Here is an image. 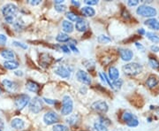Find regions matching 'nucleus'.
I'll return each instance as SVG.
<instances>
[{"label": "nucleus", "instance_id": "obj_1", "mask_svg": "<svg viewBox=\"0 0 159 131\" xmlns=\"http://www.w3.org/2000/svg\"><path fill=\"white\" fill-rule=\"evenodd\" d=\"M136 13L141 15V16H143V17H155L157 15V10L154 8V7H151V6H149V5H140L138 8H137V11Z\"/></svg>", "mask_w": 159, "mask_h": 131}, {"label": "nucleus", "instance_id": "obj_2", "mask_svg": "<svg viewBox=\"0 0 159 131\" xmlns=\"http://www.w3.org/2000/svg\"><path fill=\"white\" fill-rule=\"evenodd\" d=\"M123 70L125 74L128 75H136L142 71V67L138 63H129L124 66Z\"/></svg>", "mask_w": 159, "mask_h": 131}, {"label": "nucleus", "instance_id": "obj_3", "mask_svg": "<svg viewBox=\"0 0 159 131\" xmlns=\"http://www.w3.org/2000/svg\"><path fill=\"white\" fill-rule=\"evenodd\" d=\"M72 100L69 96H65L62 100V109L61 114L63 115H69L72 111Z\"/></svg>", "mask_w": 159, "mask_h": 131}, {"label": "nucleus", "instance_id": "obj_4", "mask_svg": "<svg viewBox=\"0 0 159 131\" xmlns=\"http://www.w3.org/2000/svg\"><path fill=\"white\" fill-rule=\"evenodd\" d=\"M29 102H30V98H29V96H27V95H26V94L19 95V96L15 98V100H14L15 106L17 107L19 110H22Z\"/></svg>", "mask_w": 159, "mask_h": 131}, {"label": "nucleus", "instance_id": "obj_5", "mask_svg": "<svg viewBox=\"0 0 159 131\" xmlns=\"http://www.w3.org/2000/svg\"><path fill=\"white\" fill-rule=\"evenodd\" d=\"M17 6L12 4H8L2 9V13L5 15V17H13L17 13Z\"/></svg>", "mask_w": 159, "mask_h": 131}, {"label": "nucleus", "instance_id": "obj_6", "mask_svg": "<svg viewBox=\"0 0 159 131\" xmlns=\"http://www.w3.org/2000/svg\"><path fill=\"white\" fill-rule=\"evenodd\" d=\"M30 110L35 113L38 114L42 109H43V103L42 100L38 97H34L31 101H30V105H29Z\"/></svg>", "mask_w": 159, "mask_h": 131}, {"label": "nucleus", "instance_id": "obj_7", "mask_svg": "<svg viewBox=\"0 0 159 131\" xmlns=\"http://www.w3.org/2000/svg\"><path fill=\"white\" fill-rule=\"evenodd\" d=\"M92 109L99 114H105L108 111V105L104 101H97L91 105Z\"/></svg>", "mask_w": 159, "mask_h": 131}, {"label": "nucleus", "instance_id": "obj_8", "mask_svg": "<svg viewBox=\"0 0 159 131\" xmlns=\"http://www.w3.org/2000/svg\"><path fill=\"white\" fill-rule=\"evenodd\" d=\"M58 120H59L58 115L54 112H48V113L44 114V122L47 125H51V124L58 122Z\"/></svg>", "mask_w": 159, "mask_h": 131}, {"label": "nucleus", "instance_id": "obj_9", "mask_svg": "<svg viewBox=\"0 0 159 131\" xmlns=\"http://www.w3.org/2000/svg\"><path fill=\"white\" fill-rule=\"evenodd\" d=\"M76 77L79 80L80 82L84 84H90L91 83V78L88 74L83 71V70H79L76 74Z\"/></svg>", "mask_w": 159, "mask_h": 131}, {"label": "nucleus", "instance_id": "obj_10", "mask_svg": "<svg viewBox=\"0 0 159 131\" xmlns=\"http://www.w3.org/2000/svg\"><path fill=\"white\" fill-rule=\"evenodd\" d=\"M55 73L58 75H59L60 77H63V78H68V77H70V72L68 71V69L65 67H64V66H62V65H59V66H57L56 67H55Z\"/></svg>", "mask_w": 159, "mask_h": 131}, {"label": "nucleus", "instance_id": "obj_11", "mask_svg": "<svg viewBox=\"0 0 159 131\" xmlns=\"http://www.w3.org/2000/svg\"><path fill=\"white\" fill-rule=\"evenodd\" d=\"M119 53H120V57L121 59L125 60V61H129L131 60L133 57V53L132 51L128 50V49H120L119 50Z\"/></svg>", "mask_w": 159, "mask_h": 131}, {"label": "nucleus", "instance_id": "obj_12", "mask_svg": "<svg viewBox=\"0 0 159 131\" xmlns=\"http://www.w3.org/2000/svg\"><path fill=\"white\" fill-rule=\"evenodd\" d=\"M75 27L76 29L80 31V32H84L86 31V29L88 28V24H87V21L84 20L83 19H80L76 21V24H75Z\"/></svg>", "mask_w": 159, "mask_h": 131}, {"label": "nucleus", "instance_id": "obj_13", "mask_svg": "<svg viewBox=\"0 0 159 131\" xmlns=\"http://www.w3.org/2000/svg\"><path fill=\"white\" fill-rule=\"evenodd\" d=\"M11 126L15 129H21L24 128L25 126V123H24V121L19 119V118H15L13 119L12 122H11Z\"/></svg>", "mask_w": 159, "mask_h": 131}, {"label": "nucleus", "instance_id": "obj_14", "mask_svg": "<svg viewBox=\"0 0 159 131\" xmlns=\"http://www.w3.org/2000/svg\"><path fill=\"white\" fill-rule=\"evenodd\" d=\"M145 25L150 27L151 29H155V30H159V21L157 20L151 18L145 21Z\"/></svg>", "mask_w": 159, "mask_h": 131}, {"label": "nucleus", "instance_id": "obj_15", "mask_svg": "<svg viewBox=\"0 0 159 131\" xmlns=\"http://www.w3.org/2000/svg\"><path fill=\"white\" fill-rule=\"evenodd\" d=\"M3 85L5 86V88L8 90V91H14L16 89H17V84L12 81H9V80H6L5 79L3 82H2Z\"/></svg>", "mask_w": 159, "mask_h": 131}, {"label": "nucleus", "instance_id": "obj_16", "mask_svg": "<svg viewBox=\"0 0 159 131\" xmlns=\"http://www.w3.org/2000/svg\"><path fill=\"white\" fill-rule=\"evenodd\" d=\"M109 76H110V79L112 80L113 82L118 80L119 76V72L118 68H116L115 67H111L109 68Z\"/></svg>", "mask_w": 159, "mask_h": 131}, {"label": "nucleus", "instance_id": "obj_17", "mask_svg": "<svg viewBox=\"0 0 159 131\" xmlns=\"http://www.w3.org/2000/svg\"><path fill=\"white\" fill-rule=\"evenodd\" d=\"M1 56L8 60H13V59L15 58V54L11 50H3L1 52Z\"/></svg>", "mask_w": 159, "mask_h": 131}, {"label": "nucleus", "instance_id": "obj_18", "mask_svg": "<svg viewBox=\"0 0 159 131\" xmlns=\"http://www.w3.org/2000/svg\"><path fill=\"white\" fill-rule=\"evenodd\" d=\"M26 87L28 90H30V91H32V92H37V91L39 90V86H38V84H37L36 82H33V81H27V82H26Z\"/></svg>", "mask_w": 159, "mask_h": 131}, {"label": "nucleus", "instance_id": "obj_19", "mask_svg": "<svg viewBox=\"0 0 159 131\" xmlns=\"http://www.w3.org/2000/svg\"><path fill=\"white\" fill-rule=\"evenodd\" d=\"M81 13L85 15V16H88V17H92L95 15L96 12L94 8H92L91 6H84L83 8H81Z\"/></svg>", "mask_w": 159, "mask_h": 131}, {"label": "nucleus", "instance_id": "obj_20", "mask_svg": "<svg viewBox=\"0 0 159 131\" xmlns=\"http://www.w3.org/2000/svg\"><path fill=\"white\" fill-rule=\"evenodd\" d=\"M62 27H63V30L66 33H71L73 30V25L72 24V22L68 21V20H64L63 21Z\"/></svg>", "mask_w": 159, "mask_h": 131}, {"label": "nucleus", "instance_id": "obj_21", "mask_svg": "<svg viewBox=\"0 0 159 131\" xmlns=\"http://www.w3.org/2000/svg\"><path fill=\"white\" fill-rule=\"evenodd\" d=\"M4 67L10 70L16 69L19 67V63L17 61H14V60H8V61H5L4 63Z\"/></svg>", "mask_w": 159, "mask_h": 131}, {"label": "nucleus", "instance_id": "obj_22", "mask_svg": "<svg viewBox=\"0 0 159 131\" xmlns=\"http://www.w3.org/2000/svg\"><path fill=\"white\" fill-rule=\"evenodd\" d=\"M157 83H158V79L155 75H150L147 80V85L149 88L155 87Z\"/></svg>", "mask_w": 159, "mask_h": 131}, {"label": "nucleus", "instance_id": "obj_23", "mask_svg": "<svg viewBox=\"0 0 159 131\" xmlns=\"http://www.w3.org/2000/svg\"><path fill=\"white\" fill-rule=\"evenodd\" d=\"M56 40H57L58 42L65 43V42H67V41H69V40H70V38H69L68 35H66L65 33H59L58 35H57V37H56Z\"/></svg>", "mask_w": 159, "mask_h": 131}, {"label": "nucleus", "instance_id": "obj_24", "mask_svg": "<svg viewBox=\"0 0 159 131\" xmlns=\"http://www.w3.org/2000/svg\"><path fill=\"white\" fill-rule=\"evenodd\" d=\"M147 37L150 39L151 42H153L154 44H158L159 43V36L157 35H156V34H154V33H152V32H148L147 34Z\"/></svg>", "mask_w": 159, "mask_h": 131}, {"label": "nucleus", "instance_id": "obj_25", "mask_svg": "<svg viewBox=\"0 0 159 131\" xmlns=\"http://www.w3.org/2000/svg\"><path fill=\"white\" fill-rule=\"evenodd\" d=\"M65 16H66V18H67L69 20H71V21H77L80 19V18L78 17V15H77L76 13H74L73 12H68V13H66Z\"/></svg>", "mask_w": 159, "mask_h": 131}, {"label": "nucleus", "instance_id": "obj_26", "mask_svg": "<svg viewBox=\"0 0 159 131\" xmlns=\"http://www.w3.org/2000/svg\"><path fill=\"white\" fill-rule=\"evenodd\" d=\"M135 116L132 114L130 112H125L123 114H122V120H123L126 123L128 121H130L131 119L134 118Z\"/></svg>", "mask_w": 159, "mask_h": 131}, {"label": "nucleus", "instance_id": "obj_27", "mask_svg": "<svg viewBox=\"0 0 159 131\" xmlns=\"http://www.w3.org/2000/svg\"><path fill=\"white\" fill-rule=\"evenodd\" d=\"M97 40H98V42L100 44H107V43H110L111 41L110 37H108V36H106L104 35H99L98 38H97Z\"/></svg>", "mask_w": 159, "mask_h": 131}, {"label": "nucleus", "instance_id": "obj_28", "mask_svg": "<svg viewBox=\"0 0 159 131\" xmlns=\"http://www.w3.org/2000/svg\"><path fill=\"white\" fill-rule=\"evenodd\" d=\"M53 131H69V129L62 124H57L53 127Z\"/></svg>", "mask_w": 159, "mask_h": 131}, {"label": "nucleus", "instance_id": "obj_29", "mask_svg": "<svg viewBox=\"0 0 159 131\" xmlns=\"http://www.w3.org/2000/svg\"><path fill=\"white\" fill-rule=\"evenodd\" d=\"M95 129L97 131H108V129L106 128L105 125L100 122L95 123Z\"/></svg>", "mask_w": 159, "mask_h": 131}, {"label": "nucleus", "instance_id": "obj_30", "mask_svg": "<svg viewBox=\"0 0 159 131\" xmlns=\"http://www.w3.org/2000/svg\"><path fill=\"white\" fill-rule=\"evenodd\" d=\"M122 84H123V81H122L121 79H118V80H116V81H114V82H112V89H118L121 88Z\"/></svg>", "mask_w": 159, "mask_h": 131}, {"label": "nucleus", "instance_id": "obj_31", "mask_svg": "<svg viewBox=\"0 0 159 131\" xmlns=\"http://www.w3.org/2000/svg\"><path fill=\"white\" fill-rule=\"evenodd\" d=\"M149 63H150V67H153V68H155V69H156V68H158L159 67V62L157 61L156 59L150 58Z\"/></svg>", "mask_w": 159, "mask_h": 131}, {"label": "nucleus", "instance_id": "obj_32", "mask_svg": "<svg viewBox=\"0 0 159 131\" xmlns=\"http://www.w3.org/2000/svg\"><path fill=\"white\" fill-rule=\"evenodd\" d=\"M126 124H127L129 127H136V126H138L139 122H138L137 118H136V117H134V118L131 119L130 121H128V122H126Z\"/></svg>", "mask_w": 159, "mask_h": 131}, {"label": "nucleus", "instance_id": "obj_33", "mask_svg": "<svg viewBox=\"0 0 159 131\" xmlns=\"http://www.w3.org/2000/svg\"><path fill=\"white\" fill-rule=\"evenodd\" d=\"M55 9H56V11L62 13V12H65L66 10V6L62 5H55Z\"/></svg>", "mask_w": 159, "mask_h": 131}, {"label": "nucleus", "instance_id": "obj_34", "mask_svg": "<svg viewBox=\"0 0 159 131\" xmlns=\"http://www.w3.org/2000/svg\"><path fill=\"white\" fill-rule=\"evenodd\" d=\"M6 41H7V37L3 34H0V45L5 44Z\"/></svg>", "mask_w": 159, "mask_h": 131}, {"label": "nucleus", "instance_id": "obj_35", "mask_svg": "<svg viewBox=\"0 0 159 131\" xmlns=\"http://www.w3.org/2000/svg\"><path fill=\"white\" fill-rule=\"evenodd\" d=\"M13 44H14L15 46L21 47L22 49H27V46H26V44H22V43H19V42H17V41H14V42H13Z\"/></svg>", "mask_w": 159, "mask_h": 131}, {"label": "nucleus", "instance_id": "obj_36", "mask_svg": "<svg viewBox=\"0 0 159 131\" xmlns=\"http://www.w3.org/2000/svg\"><path fill=\"white\" fill-rule=\"evenodd\" d=\"M85 3L90 6V5H97V3H98V1H97V0H86Z\"/></svg>", "mask_w": 159, "mask_h": 131}, {"label": "nucleus", "instance_id": "obj_37", "mask_svg": "<svg viewBox=\"0 0 159 131\" xmlns=\"http://www.w3.org/2000/svg\"><path fill=\"white\" fill-rule=\"evenodd\" d=\"M127 4H128V5H130V6H134V5H137L139 4V1H138V0H129V1L127 2Z\"/></svg>", "mask_w": 159, "mask_h": 131}, {"label": "nucleus", "instance_id": "obj_38", "mask_svg": "<svg viewBox=\"0 0 159 131\" xmlns=\"http://www.w3.org/2000/svg\"><path fill=\"white\" fill-rule=\"evenodd\" d=\"M44 100L47 103V104H50V105H53V104H55L56 103V100H53V99H49V98H46V97H44Z\"/></svg>", "mask_w": 159, "mask_h": 131}, {"label": "nucleus", "instance_id": "obj_39", "mask_svg": "<svg viewBox=\"0 0 159 131\" xmlns=\"http://www.w3.org/2000/svg\"><path fill=\"white\" fill-rule=\"evenodd\" d=\"M61 50L64 52V53H70V50H69V48L66 46V45H62L61 46Z\"/></svg>", "mask_w": 159, "mask_h": 131}, {"label": "nucleus", "instance_id": "obj_40", "mask_svg": "<svg viewBox=\"0 0 159 131\" xmlns=\"http://www.w3.org/2000/svg\"><path fill=\"white\" fill-rule=\"evenodd\" d=\"M29 3H30L32 5H39V4L41 3V1H40V0H35V1H34V0H30Z\"/></svg>", "mask_w": 159, "mask_h": 131}, {"label": "nucleus", "instance_id": "obj_41", "mask_svg": "<svg viewBox=\"0 0 159 131\" xmlns=\"http://www.w3.org/2000/svg\"><path fill=\"white\" fill-rule=\"evenodd\" d=\"M69 47H70V49L72 51V52H74V53H79V51H78V49L74 46V44H69Z\"/></svg>", "mask_w": 159, "mask_h": 131}, {"label": "nucleus", "instance_id": "obj_42", "mask_svg": "<svg viewBox=\"0 0 159 131\" xmlns=\"http://www.w3.org/2000/svg\"><path fill=\"white\" fill-rule=\"evenodd\" d=\"M151 51H153V52H155V53H157L159 51V47L158 46H157V45H152V46H151Z\"/></svg>", "mask_w": 159, "mask_h": 131}, {"label": "nucleus", "instance_id": "obj_43", "mask_svg": "<svg viewBox=\"0 0 159 131\" xmlns=\"http://www.w3.org/2000/svg\"><path fill=\"white\" fill-rule=\"evenodd\" d=\"M5 19L8 23H12L13 22V17H5Z\"/></svg>", "mask_w": 159, "mask_h": 131}, {"label": "nucleus", "instance_id": "obj_44", "mask_svg": "<svg viewBox=\"0 0 159 131\" xmlns=\"http://www.w3.org/2000/svg\"><path fill=\"white\" fill-rule=\"evenodd\" d=\"M135 45L137 46V48L138 49H141V50H144V47L141 45V44H139V43H135Z\"/></svg>", "mask_w": 159, "mask_h": 131}, {"label": "nucleus", "instance_id": "obj_45", "mask_svg": "<svg viewBox=\"0 0 159 131\" xmlns=\"http://www.w3.org/2000/svg\"><path fill=\"white\" fill-rule=\"evenodd\" d=\"M64 1L63 0H57V1H54V3L56 4V5H62Z\"/></svg>", "mask_w": 159, "mask_h": 131}, {"label": "nucleus", "instance_id": "obj_46", "mask_svg": "<svg viewBox=\"0 0 159 131\" xmlns=\"http://www.w3.org/2000/svg\"><path fill=\"white\" fill-rule=\"evenodd\" d=\"M72 4L73 5H75V6H80V5L79 2H77V1H73V0L72 1Z\"/></svg>", "mask_w": 159, "mask_h": 131}, {"label": "nucleus", "instance_id": "obj_47", "mask_svg": "<svg viewBox=\"0 0 159 131\" xmlns=\"http://www.w3.org/2000/svg\"><path fill=\"white\" fill-rule=\"evenodd\" d=\"M138 33H139L140 35H144V34H145V30H144L143 28H140V29L138 30Z\"/></svg>", "mask_w": 159, "mask_h": 131}, {"label": "nucleus", "instance_id": "obj_48", "mask_svg": "<svg viewBox=\"0 0 159 131\" xmlns=\"http://www.w3.org/2000/svg\"><path fill=\"white\" fill-rule=\"evenodd\" d=\"M14 74H15L16 75H19V76H22V75H23V73H22L21 71H15Z\"/></svg>", "mask_w": 159, "mask_h": 131}, {"label": "nucleus", "instance_id": "obj_49", "mask_svg": "<svg viewBox=\"0 0 159 131\" xmlns=\"http://www.w3.org/2000/svg\"><path fill=\"white\" fill-rule=\"evenodd\" d=\"M2 91H3V90H2V89L0 87V95H1V93H2Z\"/></svg>", "mask_w": 159, "mask_h": 131}, {"label": "nucleus", "instance_id": "obj_50", "mask_svg": "<svg viewBox=\"0 0 159 131\" xmlns=\"http://www.w3.org/2000/svg\"><path fill=\"white\" fill-rule=\"evenodd\" d=\"M0 131H1V130H0Z\"/></svg>", "mask_w": 159, "mask_h": 131}]
</instances>
